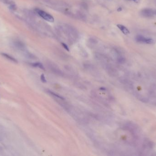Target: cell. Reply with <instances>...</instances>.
Here are the masks:
<instances>
[{
  "label": "cell",
  "mask_w": 156,
  "mask_h": 156,
  "mask_svg": "<svg viewBox=\"0 0 156 156\" xmlns=\"http://www.w3.org/2000/svg\"><path fill=\"white\" fill-rule=\"evenodd\" d=\"M36 12L38 14L45 20L50 23L54 22V19L50 14L44 11L38 9H36Z\"/></svg>",
  "instance_id": "1"
},
{
  "label": "cell",
  "mask_w": 156,
  "mask_h": 156,
  "mask_svg": "<svg viewBox=\"0 0 156 156\" xmlns=\"http://www.w3.org/2000/svg\"><path fill=\"white\" fill-rule=\"evenodd\" d=\"M137 40L139 42L144 43L148 44H151L154 42V40L151 39L146 38L142 36H138L137 37Z\"/></svg>",
  "instance_id": "2"
},
{
  "label": "cell",
  "mask_w": 156,
  "mask_h": 156,
  "mask_svg": "<svg viewBox=\"0 0 156 156\" xmlns=\"http://www.w3.org/2000/svg\"><path fill=\"white\" fill-rule=\"evenodd\" d=\"M14 46L18 49L23 51L25 49V45L22 42L18 40H14L13 42Z\"/></svg>",
  "instance_id": "3"
},
{
  "label": "cell",
  "mask_w": 156,
  "mask_h": 156,
  "mask_svg": "<svg viewBox=\"0 0 156 156\" xmlns=\"http://www.w3.org/2000/svg\"><path fill=\"white\" fill-rule=\"evenodd\" d=\"M0 55H2L3 57H4L7 60H9L11 61H12L14 63H18V61L17 60H16L15 58H13L12 56H11V55H9L7 54L6 53H2L0 54Z\"/></svg>",
  "instance_id": "4"
},
{
  "label": "cell",
  "mask_w": 156,
  "mask_h": 156,
  "mask_svg": "<svg viewBox=\"0 0 156 156\" xmlns=\"http://www.w3.org/2000/svg\"><path fill=\"white\" fill-rule=\"evenodd\" d=\"M142 16H144L146 17H150L152 16L153 15V12L150 9H144L142 11Z\"/></svg>",
  "instance_id": "5"
},
{
  "label": "cell",
  "mask_w": 156,
  "mask_h": 156,
  "mask_svg": "<svg viewBox=\"0 0 156 156\" xmlns=\"http://www.w3.org/2000/svg\"><path fill=\"white\" fill-rule=\"evenodd\" d=\"M117 27L119 28L120 30L124 33L125 35H127L130 33L128 29L126 28L124 25H121V24H117Z\"/></svg>",
  "instance_id": "6"
},
{
  "label": "cell",
  "mask_w": 156,
  "mask_h": 156,
  "mask_svg": "<svg viewBox=\"0 0 156 156\" xmlns=\"http://www.w3.org/2000/svg\"><path fill=\"white\" fill-rule=\"evenodd\" d=\"M31 65H32V66L33 67H38L40 69H42L44 70V67L43 66V65L42 64L39 63V62H36V63H32Z\"/></svg>",
  "instance_id": "7"
},
{
  "label": "cell",
  "mask_w": 156,
  "mask_h": 156,
  "mask_svg": "<svg viewBox=\"0 0 156 156\" xmlns=\"http://www.w3.org/2000/svg\"><path fill=\"white\" fill-rule=\"evenodd\" d=\"M48 92H49L50 93L51 95H53L54 96L56 97H57V98H60V99H63H63H64V98H63L62 97L60 96L59 95H58V94H56V93H54V92H51V91H48Z\"/></svg>",
  "instance_id": "8"
},
{
  "label": "cell",
  "mask_w": 156,
  "mask_h": 156,
  "mask_svg": "<svg viewBox=\"0 0 156 156\" xmlns=\"http://www.w3.org/2000/svg\"><path fill=\"white\" fill-rule=\"evenodd\" d=\"M40 78H41V81L42 83H46L47 82L46 78H45V77H44V74H42Z\"/></svg>",
  "instance_id": "9"
},
{
  "label": "cell",
  "mask_w": 156,
  "mask_h": 156,
  "mask_svg": "<svg viewBox=\"0 0 156 156\" xmlns=\"http://www.w3.org/2000/svg\"><path fill=\"white\" fill-rule=\"evenodd\" d=\"M61 45H62V46H63V47L64 48V49L66 51H69V47L66 44H65L64 43H61Z\"/></svg>",
  "instance_id": "10"
},
{
  "label": "cell",
  "mask_w": 156,
  "mask_h": 156,
  "mask_svg": "<svg viewBox=\"0 0 156 156\" xmlns=\"http://www.w3.org/2000/svg\"><path fill=\"white\" fill-rule=\"evenodd\" d=\"M121 10H122V8H121V7H119V8L117 9V11H118V12H120Z\"/></svg>",
  "instance_id": "11"
},
{
  "label": "cell",
  "mask_w": 156,
  "mask_h": 156,
  "mask_svg": "<svg viewBox=\"0 0 156 156\" xmlns=\"http://www.w3.org/2000/svg\"><path fill=\"white\" fill-rule=\"evenodd\" d=\"M133 0V1H136L137 0Z\"/></svg>",
  "instance_id": "12"
},
{
  "label": "cell",
  "mask_w": 156,
  "mask_h": 156,
  "mask_svg": "<svg viewBox=\"0 0 156 156\" xmlns=\"http://www.w3.org/2000/svg\"><path fill=\"white\" fill-rule=\"evenodd\" d=\"M155 14H156V11H155Z\"/></svg>",
  "instance_id": "13"
}]
</instances>
